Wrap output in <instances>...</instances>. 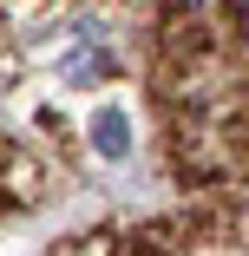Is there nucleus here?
Wrapping results in <instances>:
<instances>
[{
    "instance_id": "nucleus-1",
    "label": "nucleus",
    "mask_w": 249,
    "mask_h": 256,
    "mask_svg": "<svg viewBox=\"0 0 249 256\" xmlns=\"http://www.w3.org/2000/svg\"><path fill=\"white\" fill-rule=\"evenodd\" d=\"M92 144L105 151V158H125V151H131V138H125V118H118V112H105V118L92 125Z\"/></svg>"
}]
</instances>
